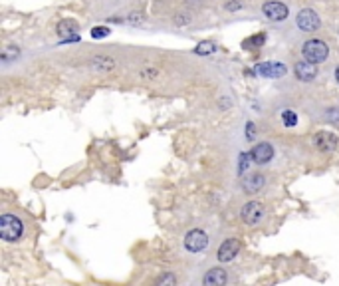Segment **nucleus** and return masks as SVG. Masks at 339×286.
<instances>
[{
  "label": "nucleus",
  "mask_w": 339,
  "mask_h": 286,
  "mask_svg": "<svg viewBox=\"0 0 339 286\" xmlns=\"http://www.w3.org/2000/svg\"><path fill=\"white\" fill-rule=\"evenodd\" d=\"M294 72L297 76V80H302V82H314L317 78V66L312 64V62H308V60H299L295 64Z\"/></svg>",
  "instance_id": "nucleus-13"
},
{
  "label": "nucleus",
  "mask_w": 339,
  "mask_h": 286,
  "mask_svg": "<svg viewBox=\"0 0 339 286\" xmlns=\"http://www.w3.org/2000/svg\"><path fill=\"white\" fill-rule=\"evenodd\" d=\"M282 121H284V125H286V127H294L295 123H297V116H295V112H292V110H286V112L282 114Z\"/></svg>",
  "instance_id": "nucleus-19"
},
{
  "label": "nucleus",
  "mask_w": 339,
  "mask_h": 286,
  "mask_svg": "<svg viewBox=\"0 0 339 286\" xmlns=\"http://www.w3.org/2000/svg\"><path fill=\"white\" fill-rule=\"evenodd\" d=\"M335 80H337V84H339V66L335 68Z\"/></svg>",
  "instance_id": "nucleus-27"
},
{
  "label": "nucleus",
  "mask_w": 339,
  "mask_h": 286,
  "mask_svg": "<svg viewBox=\"0 0 339 286\" xmlns=\"http://www.w3.org/2000/svg\"><path fill=\"white\" fill-rule=\"evenodd\" d=\"M191 20H193V18H191L189 14H179V16H175V24H177V26H184V24H189Z\"/></svg>",
  "instance_id": "nucleus-23"
},
{
  "label": "nucleus",
  "mask_w": 339,
  "mask_h": 286,
  "mask_svg": "<svg viewBox=\"0 0 339 286\" xmlns=\"http://www.w3.org/2000/svg\"><path fill=\"white\" fill-rule=\"evenodd\" d=\"M111 34V30L107 26H93L91 28V38L93 40H101V38H107Z\"/></svg>",
  "instance_id": "nucleus-18"
},
{
  "label": "nucleus",
  "mask_w": 339,
  "mask_h": 286,
  "mask_svg": "<svg viewBox=\"0 0 339 286\" xmlns=\"http://www.w3.org/2000/svg\"><path fill=\"white\" fill-rule=\"evenodd\" d=\"M155 286H177V276L173 272H163L155 280Z\"/></svg>",
  "instance_id": "nucleus-17"
},
{
  "label": "nucleus",
  "mask_w": 339,
  "mask_h": 286,
  "mask_svg": "<svg viewBox=\"0 0 339 286\" xmlns=\"http://www.w3.org/2000/svg\"><path fill=\"white\" fill-rule=\"evenodd\" d=\"M262 14L272 20V22H284L288 16H290V8L284 4V2H278V0H268L262 4Z\"/></svg>",
  "instance_id": "nucleus-3"
},
{
  "label": "nucleus",
  "mask_w": 339,
  "mask_h": 286,
  "mask_svg": "<svg viewBox=\"0 0 339 286\" xmlns=\"http://www.w3.org/2000/svg\"><path fill=\"white\" fill-rule=\"evenodd\" d=\"M226 280H228L226 270L220 268V266H216V268H210L203 276V286H224Z\"/></svg>",
  "instance_id": "nucleus-14"
},
{
  "label": "nucleus",
  "mask_w": 339,
  "mask_h": 286,
  "mask_svg": "<svg viewBox=\"0 0 339 286\" xmlns=\"http://www.w3.org/2000/svg\"><path fill=\"white\" fill-rule=\"evenodd\" d=\"M127 22H131V24H139V22H143V16L141 14H131V16H127Z\"/></svg>",
  "instance_id": "nucleus-25"
},
{
  "label": "nucleus",
  "mask_w": 339,
  "mask_h": 286,
  "mask_svg": "<svg viewBox=\"0 0 339 286\" xmlns=\"http://www.w3.org/2000/svg\"><path fill=\"white\" fill-rule=\"evenodd\" d=\"M250 157H252V161L258 163V165H266L272 157H274V147H272L268 141L256 143L254 149L250 151Z\"/></svg>",
  "instance_id": "nucleus-8"
},
{
  "label": "nucleus",
  "mask_w": 339,
  "mask_h": 286,
  "mask_svg": "<svg viewBox=\"0 0 339 286\" xmlns=\"http://www.w3.org/2000/svg\"><path fill=\"white\" fill-rule=\"evenodd\" d=\"M264 40H266V36H264V34H258L256 38L252 36L250 40H246V42H244V46H254V48H260V46H262V44H264Z\"/></svg>",
  "instance_id": "nucleus-21"
},
{
  "label": "nucleus",
  "mask_w": 339,
  "mask_h": 286,
  "mask_svg": "<svg viewBox=\"0 0 339 286\" xmlns=\"http://www.w3.org/2000/svg\"><path fill=\"white\" fill-rule=\"evenodd\" d=\"M248 157H250L248 153H242V155H240V165H238V175H242V173L246 171V167H248V163H250V161H252V159H248Z\"/></svg>",
  "instance_id": "nucleus-22"
},
{
  "label": "nucleus",
  "mask_w": 339,
  "mask_h": 286,
  "mask_svg": "<svg viewBox=\"0 0 339 286\" xmlns=\"http://www.w3.org/2000/svg\"><path fill=\"white\" fill-rule=\"evenodd\" d=\"M240 217H242V221H244L246 225H256V223H260L262 217H264V205L258 203V201H248V203L242 207Z\"/></svg>",
  "instance_id": "nucleus-6"
},
{
  "label": "nucleus",
  "mask_w": 339,
  "mask_h": 286,
  "mask_svg": "<svg viewBox=\"0 0 339 286\" xmlns=\"http://www.w3.org/2000/svg\"><path fill=\"white\" fill-rule=\"evenodd\" d=\"M91 68L97 72H111L115 68V60L111 56H95L91 58Z\"/></svg>",
  "instance_id": "nucleus-15"
},
{
  "label": "nucleus",
  "mask_w": 339,
  "mask_h": 286,
  "mask_svg": "<svg viewBox=\"0 0 339 286\" xmlns=\"http://www.w3.org/2000/svg\"><path fill=\"white\" fill-rule=\"evenodd\" d=\"M264 183H266V179H264L262 173H248V175L242 177V189H244V193H248V195L260 193V191L264 189Z\"/></svg>",
  "instance_id": "nucleus-12"
},
{
  "label": "nucleus",
  "mask_w": 339,
  "mask_h": 286,
  "mask_svg": "<svg viewBox=\"0 0 339 286\" xmlns=\"http://www.w3.org/2000/svg\"><path fill=\"white\" fill-rule=\"evenodd\" d=\"M254 72H256L258 76H262V78L276 80V78L286 76V74H288V68H286L282 62H264V64H258Z\"/></svg>",
  "instance_id": "nucleus-7"
},
{
  "label": "nucleus",
  "mask_w": 339,
  "mask_h": 286,
  "mask_svg": "<svg viewBox=\"0 0 339 286\" xmlns=\"http://www.w3.org/2000/svg\"><path fill=\"white\" fill-rule=\"evenodd\" d=\"M206 246H208V237H206L204 231L193 229V231L186 233V237H184V248L186 251H191V253H203Z\"/></svg>",
  "instance_id": "nucleus-5"
},
{
  "label": "nucleus",
  "mask_w": 339,
  "mask_h": 286,
  "mask_svg": "<svg viewBox=\"0 0 339 286\" xmlns=\"http://www.w3.org/2000/svg\"><path fill=\"white\" fill-rule=\"evenodd\" d=\"M295 24H297V28H299L302 32H316L317 28L321 26V18L317 16L316 10H312V8H304V10L297 12Z\"/></svg>",
  "instance_id": "nucleus-4"
},
{
  "label": "nucleus",
  "mask_w": 339,
  "mask_h": 286,
  "mask_svg": "<svg viewBox=\"0 0 339 286\" xmlns=\"http://www.w3.org/2000/svg\"><path fill=\"white\" fill-rule=\"evenodd\" d=\"M18 56H20V50H18V48L8 46V48H4V52H2V56H0V58H2V62H4V64H10V62H14Z\"/></svg>",
  "instance_id": "nucleus-16"
},
{
  "label": "nucleus",
  "mask_w": 339,
  "mask_h": 286,
  "mask_svg": "<svg viewBox=\"0 0 339 286\" xmlns=\"http://www.w3.org/2000/svg\"><path fill=\"white\" fill-rule=\"evenodd\" d=\"M254 133H256V129H254V123H248L246 125V135H248V139L254 137Z\"/></svg>",
  "instance_id": "nucleus-26"
},
{
  "label": "nucleus",
  "mask_w": 339,
  "mask_h": 286,
  "mask_svg": "<svg viewBox=\"0 0 339 286\" xmlns=\"http://www.w3.org/2000/svg\"><path fill=\"white\" fill-rule=\"evenodd\" d=\"M58 34L62 36V42H78L80 40V26L76 20H62L58 24Z\"/></svg>",
  "instance_id": "nucleus-11"
},
{
  "label": "nucleus",
  "mask_w": 339,
  "mask_h": 286,
  "mask_svg": "<svg viewBox=\"0 0 339 286\" xmlns=\"http://www.w3.org/2000/svg\"><path fill=\"white\" fill-rule=\"evenodd\" d=\"M238 251H240V242L236 238H226L224 242L218 246V251H216V259L220 262H230L234 261Z\"/></svg>",
  "instance_id": "nucleus-10"
},
{
  "label": "nucleus",
  "mask_w": 339,
  "mask_h": 286,
  "mask_svg": "<svg viewBox=\"0 0 339 286\" xmlns=\"http://www.w3.org/2000/svg\"><path fill=\"white\" fill-rule=\"evenodd\" d=\"M214 50H216V44H214V42H201L199 46L195 48V52L201 54V56H203V54H212Z\"/></svg>",
  "instance_id": "nucleus-20"
},
{
  "label": "nucleus",
  "mask_w": 339,
  "mask_h": 286,
  "mask_svg": "<svg viewBox=\"0 0 339 286\" xmlns=\"http://www.w3.org/2000/svg\"><path fill=\"white\" fill-rule=\"evenodd\" d=\"M240 8H242V2H238V0L226 2V10H240Z\"/></svg>",
  "instance_id": "nucleus-24"
},
{
  "label": "nucleus",
  "mask_w": 339,
  "mask_h": 286,
  "mask_svg": "<svg viewBox=\"0 0 339 286\" xmlns=\"http://www.w3.org/2000/svg\"><path fill=\"white\" fill-rule=\"evenodd\" d=\"M302 52H304V58L308 60V62H312V64H321L325 58H327V54H329V48L327 44L323 42V40H308L304 48H302Z\"/></svg>",
  "instance_id": "nucleus-2"
},
{
  "label": "nucleus",
  "mask_w": 339,
  "mask_h": 286,
  "mask_svg": "<svg viewBox=\"0 0 339 286\" xmlns=\"http://www.w3.org/2000/svg\"><path fill=\"white\" fill-rule=\"evenodd\" d=\"M24 235V225L22 221L16 214H2L0 217V237L4 238L6 242H16L20 240Z\"/></svg>",
  "instance_id": "nucleus-1"
},
{
  "label": "nucleus",
  "mask_w": 339,
  "mask_h": 286,
  "mask_svg": "<svg viewBox=\"0 0 339 286\" xmlns=\"http://www.w3.org/2000/svg\"><path fill=\"white\" fill-rule=\"evenodd\" d=\"M312 143L319 151H333L337 147L339 137L335 133H331V131H317L316 135H314V139H312Z\"/></svg>",
  "instance_id": "nucleus-9"
}]
</instances>
